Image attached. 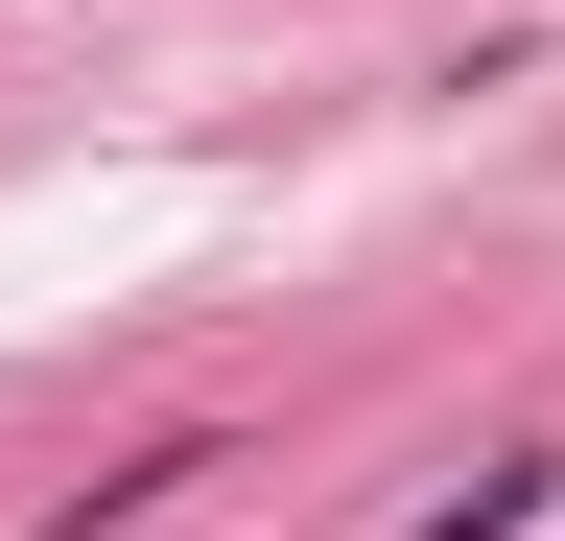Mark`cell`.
<instances>
[{"instance_id":"cell-1","label":"cell","mask_w":565,"mask_h":541,"mask_svg":"<svg viewBox=\"0 0 565 541\" xmlns=\"http://www.w3.org/2000/svg\"><path fill=\"white\" fill-rule=\"evenodd\" d=\"M542 518H565V470H542V447H494V470H471V495H424L401 541H542Z\"/></svg>"}]
</instances>
